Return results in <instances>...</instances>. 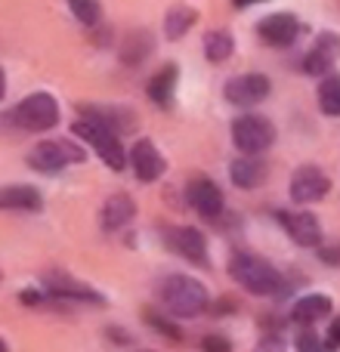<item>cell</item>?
I'll use <instances>...</instances> for the list:
<instances>
[{
	"mask_svg": "<svg viewBox=\"0 0 340 352\" xmlns=\"http://www.w3.org/2000/svg\"><path fill=\"white\" fill-rule=\"evenodd\" d=\"M158 297L164 309L176 318H195L211 306V294L192 275H167L158 285Z\"/></svg>",
	"mask_w": 340,
	"mask_h": 352,
	"instance_id": "1",
	"label": "cell"
},
{
	"mask_svg": "<svg viewBox=\"0 0 340 352\" xmlns=\"http://www.w3.org/2000/svg\"><path fill=\"white\" fill-rule=\"evenodd\" d=\"M229 275L238 287H244L254 297H273L281 291V275L269 260L248 250H235L229 260Z\"/></svg>",
	"mask_w": 340,
	"mask_h": 352,
	"instance_id": "2",
	"label": "cell"
},
{
	"mask_svg": "<svg viewBox=\"0 0 340 352\" xmlns=\"http://www.w3.org/2000/svg\"><path fill=\"white\" fill-rule=\"evenodd\" d=\"M59 118H62L59 102H56L50 93H31V96H25L22 102L10 111L6 121L19 130H28V133H43V130L56 127Z\"/></svg>",
	"mask_w": 340,
	"mask_h": 352,
	"instance_id": "3",
	"label": "cell"
},
{
	"mask_svg": "<svg viewBox=\"0 0 340 352\" xmlns=\"http://www.w3.org/2000/svg\"><path fill=\"white\" fill-rule=\"evenodd\" d=\"M72 133L78 136V140H84L87 146H90L93 152L111 167V170L121 173L124 167H127V155H124L121 136H118L115 130L103 127V124H96V121H87V118H78V121L72 124Z\"/></svg>",
	"mask_w": 340,
	"mask_h": 352,
	"instance_id": "4",
	"label": "cell"
},
{
	"mask_svg": "<svg viewBox=\"0 0 340 352\" xmlns=\"http://www.w3.org/2000/svg\"><path fill=\"white\" fill-rule=\"evenodd\" d=\"M84 158H87V152L81 146H74V142L43 140L31 148L25 161H28V167L37 173H59V170H65L68 164H81Z\"/></svg>",
	"mask_w": 340,
	"mask_h": 352,
	"instance_id": "5",
	"label": "cell"
},
{
	"mask_svg": "<svg viewBox=\"0 0 340 352\" xmlns=\"http://www.w3.org/2000/svg\"><path fill=\"white\" fill-rule=\"evenodd\" d=\"M232 142L244 155H260L275 142V127L263 115H244L232 121Z\"/></svg>",
	"mask_w": 340,
	"mask_h": 352,
	"instance_id": "6",
	"label": "cell"
},
{
	"mask_svg": "<svg viewBox=\"0 0 340 352\" xmlns=\"http://www.w3.org/2000/svg\"><path fill=\"white\" fill-rule=\"evenodd\" d=\"M161 238L176 256L195 263V266H207V238L195 226H170L161 232Z\"/></svg>",
	"mask_w": 340,
	"mask_h": 352,
	"instance_id": "7",
	"label": "cell"
},
{
	"mask_svg": "<svg viewBox=\"0 0 340 352\" xmlns=\"http://www.w3.org/2000/svg\"><path fill=\"white\" fill-rule=\"evenodd\" d=\"M43 291H47V297H56V300H74V303H96V306H105V297L99 291H93L90 285H84V281L72 278V275L65 272H47L41 278Z\"/></svg>",
	"mask_w": 340,
	"mask_h": 352,
	"instance_id": "8",
	"label": "cell"
},
{
	"mask_svg": "<svg viewBox=\"0 0 340 352\" xmlns=\"http://www.w3.org/2000/svg\"><path fill=\"white\" fill-rule=\"evenodd\" d=\"M269 78L260 72H248V74H235V78L226 80L223 96L232 105H260L269 96Z\"/></svg>",
	"mask_w": 340,
	"mask_h": 352,
	"instance_id": "9",
	"label": "cell"
},
{
	"mask_svg": "<svg viewBox=\"0 0 340 352\" xmlns=\"http://www.w3.org/2000/svg\"><path fill=\"white\" fill-rule=\"evenodd\" d=\"M288 192H291V201H297V204H312V201L325 198V195L331 192V179H328V173H325L322 167L304 164V167L294 170Z\"/></svg>",
	"mask_w": 340,
	"mask_h": 352,
	"instance_id": "10",
	"label": "cell"
},
{
	"mask_svg": "<svg viewBox=\"0 0 340 352\" xmlns=\"http://www.w3.org/2000/svg\"><path fill=\"white\" fill-rule=\"evenodd\" d=\"M186 198H189V204L195 207V213H201L204 219L220 217V213H223V207H226L223 188H220L217 182H213L211 176H204V173H198V176H192V179H189Z\"/></svg>",
	"mask_w": 340,
	"mask_h": 352,
	"instance_id": "11",
	"label": "cell"
},
{
	"mask_svg": "<svg viewBox=\"0 0 340 352\" xmlns=\"http://www.w3.org/2000/svg\"><path fill=\"white\" fill-rule=\"evenodd\" d=\"M78 115L87 118V121H96L103 127L115 130V133H130L136 127V115L130 109H121V105H103V102H81Z\"/></svg>",
	"mask_w": 340,
	"mask_h": 352,
	"instance_id": "12",
	"label": "cell"
},
{
	"mask_svg": "<svg viewBox=\"0 0 340 352\" xmlns=\"http://www.w3.org/2000/svg\"><path fill=\"white\" fill-rule=\"evenodd\" d=\"M275 217L297 244H304V248H319L322 244V223L310 210H279Z\"/></svg>",
	"mask_w": 340,
	"mask_h": 352,
	"instance_id": "13",
	"label": "cell"
},
{
	"mask_svg": "<svg viewBox=\"0 0 340 352\" xmlns=\"http://www.w3.org/2000/svg\"><path fill=\"white\" fill-rule=\"evenodd\" d=\"M337 59H340V34L322 31V34L316 37V43H312V50L306 53L304 68L310 74H316V78H325V74H331Z\"/></svg>",
	"mask_w": 340,
	"mask_h": 352,
	"instance_id": "14",
	"label": "cell"
},
{
	"mask_svg": "<svg viewBox=\"0 0 340 352\" xmlns=\"http://www.w3.org/2000/svg\"><path fill=\"white\" fill-rule=\"evenodd\" d=\"M130 167H134V173L140 182H155L164 176L167 161L152 140H140L134 146V152H130Z\"/></svg>",
	"mask_w": 340,
	"mask_h": 352,
	"instance_id": "15",
	"label": "cell"
},
{
	"mask_svg": "<svg viewBox=\"0 0 340 352\" xmlns=\"http://www.w3.org/2000/svg\"><path fill=\"white\" fill-rule=\"evenodd\" d=\"M257 34L266 43H273V47H291L300 37V19L291 16V12H273V16L260 19Z\"/></svg>",
	"mask_w": 340,
	"mask_h": 352,
	"instance_id": "16",
	"label": "cell"
},
{
	"mask_svg": "<svg viewBox=\"0 0 340 352\" xmlns=\"http://www.w3.org/2000/svg\"><path fill=\"white\" fill-rule=\"evenodd\" d=\"M134 217H136V201L127 192H121V195H111L103 204L99 223H103V232H121L134 223Z\"/></svg>",
	"mask_w": 340,
	"mask_h": 352,
	"instance_id": "17",
	"label": "cell"
},
{
	"mask_svg": "<svg viewBox=\"0 0 340 352\" xmlns=\"http://www.w3.org/2000/svg\"><path fill=\"white\" fill-rule=\"evenodd\" d=\"M43 195L34 186L25 182H12V186H0V210H41Z\"/></svg>",
	"mask_w": 340,
	"mask_h": 352,
	"instance_id": "18",
	"label": "cell"
},
{
	"mask_svg": "<svg viewBox=\"0 0 340 352\" xmlns=\"http://www.w3.org/2000/svg\"><path fill=\"white\" fill-rule=\"evenodd\" d=\"M176 80H180V65H176V62H170V65H164L161 72H155L152 78H149L146 93L158 109H170L173 93H176Z\"/></svg>",
	"mask_w": 340,
	"mask_h": 352,
	"instance_id": "19",
	"label": "cell"
},
{
	"mask_svg": "<svg viewBox=\"0 0 340 352\" xmlns=\"http://www.w3.org/2000/svg\"><path fill=\"white\" fill-rule=\"evenodd\" d=\"M328 316H331V297L328 294H304V297L294 300L291 322L316 324L319 318H328Z\"/></svg>",
	"mask_w": 340,
	"mask_h": 352,
	"instance_id": "20",
	"label": "cell"
},
{
	"mask_svg": "<svg viewBox=\"0 0 340 352\" xmlns=\"http://www.w3.org/2000/svg\"><path fill=\"white\" fill-rule=\"evenodd\" d=\"M229 176L238 188H257L266 179V164L260 158H254V155H242V158H235L229 164Z\"/></svg>",
	"mask_w": 340,
	"mask_h": 352,
	"instance_id": "21",
	"label": "cell"
},
{
	"mask_svg": "<svg viewBox=\"0 0 340 352\" xmlns=\"http://www.w3.org/2000/svg\"><path fill=\"white\" fill-rule=\"evenodd\" d=\"M195 22H198V12H195L192 6H186V3L170 6L167 16H164V34H167V41H180V37H186L189 28H192Z\"/></svg>",
	"mask_w": 340,
	"mask_h": 352,
	"instance_id": "22",
	"label": "cell"
},
{
	"mask_svg": "<svg viewBox=\"0 0 340 352\" xmlns=\"http://www.w3.org/2000/svg\"><path fill=\"white\" fill-rule=\"evenodd\" d=\"M319 109L328 118H340V74H325L319 84Z\"/></svg>",
	"mask_w": 340,
	"mask_h": 352,
	"instance_id": "23",
	"label": "cell"
},
{
	"mask_svg": "<svg viewBox=\"0 0 340 352\" xmlns=\"http://www.w3.org/2000/svg\"><path fill=\"white\" fill-rule=\"evenodd\" d=\"M235 53V41H232L229 31H207L204 34V56L211 62H226L229 56Z\"/></svg>",
	"mask_w": 340,
	"mask_h": 352,
	"instance_id": "24",
	"label": "cell"
},
{
	"mask_svg": "<svg viewBox=\"0 0 340 352\" xmlns=\"http://www.w3.org/2000/svg\"><path fill=\"white\" fill-rule=\"evenodd\" d=\"M149 53H152V37H149L146 31H134V34L124 41V47H121V59L127 62V65L142 62Z\"/></svg>",
	"mask_w": 340,
	"mask_h": 352,
	"instance_id": "25",
	"label": "cell"
},
{
	"mask_svg": "<svg viewBox=\"0 0 340 352\" xmlns=\"http://www.w3.org/2000/svg\"><path fill=\"white\" fill-rule=\"evenodd\" d=\"M68 10L81 25H99V19H103L99 0H68Z\"/></svg>",
	"mask_w": 340,
	"mask_h": 352,
	"instance_id": "26",
	"label": "cell"
},
{
	"mask_svg": "<svg viewBox=\"0 0 340 352\" xmlns=\"http://www.w3.org/2000/svg\"><path fill=\"white\" fill-rule=\"evenodd\" d=\"M297 352H337V346H331L328 337H319L316 331H304L297 337Z\"/></svg>",
	"mask_w": 340,
	"mask_h": 352,
	"instance_id": "27",
	"label": "cell"
},
{
	"mask_svg": "<svg viewBox=\"0 0 340 352\" xmlns=\"http://www.w3.org/2000/svg\"><path fill=\"white\" fill-rule=\"evenodd\" d=\"M142 316H146V322L152 324V328L158 331V334L170 337V340H180V337H182V331L176 328V324H170L164 316H158V312H155V309H146V312H142Z\"/></svg>",
	"mask_w": 340,
	"mask_h": 352,
	"instance_id": "28",
	"label": "cell"
},
{
	"mask_svg": "<svg viewBox=\"0 0 340 352\" xmlns=\"http://www.w3.org/2000/svg\"><path fill=\"white\" fill-rule=\"evenodd\" d=\"M201 352H232V340L226 334H207L201 337Z\"/></svg>",
	"mask_w": 340,
	"mask_h": 352,
	"instance_id": "29",
	"label": "cell"
},
{
	"mask_svg": "<svg viewBox=\"0 0 340 352\" xmlns=\"http://www.w3.org/2000/svg\"><path fill=\"white\" fill-rule=\"evenodd\" d=\"M254 352H285V340L279 334H266V337H260Z\"/></svg>",
	"mask_w": 340,
	"mask_h": 352,
	"instance_id": "30",
	"label": "cell"
},
{
	"mask_svg": "<svg viewBox=\"0 0 340 352\" xmlns=\"http://www.w3.org/2000/svg\"><path fill=\"white\" fill-rule=\"evenodd\" d=\"M43 300H47V294H41V291H22L19 294V303H25V306H41Z\"/></svg>",
	"mask_w": 340,
	"mask_h": 352,
	"instance_id": "31",
	"label": "cell"
},
{
	"mask_svg": "<svg viewBox=\"0 0 340 352\" xmlns=\"http://www.w3.org/2000/svg\"><path fill=\"white\" fill-rule=\"evenodd\" d=\"M328 340H331V346L340 349V318H334V324L328 328Z\"/></svg>",
	"mask_w": 340,
	"mask_h": 352,
	"instance_id": "32",
	"label": "cell"
},
{
	"mask_svg": "<svg viewBox=\"0 0 340 352\" xmlns=\"http://www.w3.org/2000/svg\"><path fill=\"white\" fill-rule=\"evenodd\" d=\"M3 96H6V74H3V68H0V102H3Z\"/></svg>",
	"mask_w": 340,
	"mask_h": 352,
	"instance_id": "33",
	"label": "cell"
},
{
	"mask_svg": "<svg viewBox=\"0 0 340 352\" xmlns=\"http://www.w3.org/2000/svg\"><path fill=\"white\" fill-rule=\"evenodd\" d=\"M232 3H235L238 10H244V6H251V3H260V0H232Z\"/></svg>",
	"mask_w": 340,
	"mask_h": 352,
	"instance_id": "34",
	"label": "cell"
},
{
	"mask_svg": "<svg viewBox=\"0 0 340 352\" xmlns=\"http://www.w3.org/2000/svg\"><path fill=\"white\" fill-rule=\"evenodd\" d=\"M0 352H10V346H6V340L0 337Z\"/></svg>",
	"mask_w": 340,
	"mask_h": 352,
	"instance_id": "35",
	"label": "cell"
}]
</instances>
